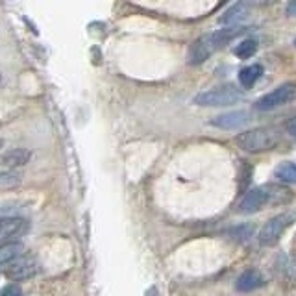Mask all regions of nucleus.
I'll list each match as a JSON object with an SVG mask.
<instances>
[{"label":"nucleus","instance_id":"17","mask_svg":"<svg viewBox=\"0 0 296 296\" xmlns=\"http://www.w3.org/2000/svg\"><path fill=\"white\" fill-rule=\"evenodd\" d=\"M17 183H21V174H18V172L0 174V187H13V185Z\"/></svg>","mask_w":296,"mask_h":296},{"label":"nucleus","instance_id":"5","mask_svg":"<svg viewBox=\"0 0 296 296\" xmlns=\"http://www.w3.org/2000/svg\"><path fill=\"white\" fill-rule=\"evenodd\" d=\"M37 272H39V263L33 255H21L6 268V276L13 282H23L28 278H33Z\"/></svg>","mask_w":296,"mask_h":296},{"label":"nucleus","instance_id":"10","mask_svg":"<svg viewBox=\"0 0 296 296\" xmlns=\"http://www.w3.org/2000/svg\"><path fill=\"white\" fill-rule=\"evenodd\" d=\"M30 157H32V154L26 148H11L0 156V165L8 166V169H17V166L26 165L30 161Z\"/></svg>","mask_w":296,"mask_h":296},{"label":"nucleus","instance_id":"14","mask_svg":"<svg viewBox=\"0 0 296 296\" xmlns=\"http://www.w3.org/2000/svg\"><path fill=\"white\" fill-rule=\"evenodd\" d=\"M23 245L21 243H6L0 245V265H9L17 257H21Z\"/></svg>","mask_w":296,"mask_h":296},{"label":"nucleus","instance_id":"3","mask_svg":"<svg viewBox=\"0 0 296 296\" xmlns=\"http://www.w3.org/2000/svg\"><path fill=\"white\" fill-rule=\"evenodd\" d=\"M243 98L240 91L233 85H222V87L209 89V91L198 92L193 98V104L196 106H206V107H217V106H230L235 104Z\"/></svg>","mask_w":296,"mask_h":296},{"label":"nucleus","instance_id":"18","mask_svg":"<svg viewBox=\"0 0 296 296\" xmlns=\"http://www.w3.org/2000/svg\"><path fill=\"white\" fill-rule=\"evenodd\" d=\"M0 296H23V289L17 283H9L0 291Z\"/></svg>","mask_w":296,"mask_h":296},{"label":"nucleus","instance_id":"21","mask_svg":"<svg viewBox=\"0 0 296 296\" xmlns=\"http://www.w3.org/2000/svg\"><path fill=\"white\" fill-rule=\"evenodd\" d=\"M294 45H296V41H294Z\"/></svg>","mask_w":296,"mask_h":296},{"label":"nucleus","instance_id":"16","mask_svg":"<svg viewBox=\"0 0 296 296\" xmlns=\"http://www.w3.org/2000/svg\"><path fill=\"white\" fill-rule=\"evenodd\" d=\"M255 52H257V41H255V39H246V41L239 43V45L233 48V54H235L237 58H243V60L252 58Z\"/></svg>","mask_w":296,"mask_h":296},{"label":"nucleus","instance_id":"6","mask_svg":"<svg viewBox=\"0 0 296 296\" xmlns=\"http://www.w3.org/2000/svg\"><path fill=\"white\" fill-rule=\"evenodd\" d=\"M291 222H292L291 215H278V217L270 218V220L261 228V231H259V243L265 246L274 245V243L282 237V233L285 231V228L289 226Z\"/></svg>","mask_w":296,"mask_h":296},{"label":"nucleus","instance_id":"13","mask_svg":"<svg viewBox=\"0 0 296 296\" xmlns=\"http://www.w3.org/2000/svg\"><path fill=\"white\" fill-rule=\"evenodd\" d=\"M261 74H263V67H261V65H250V67L240 69V72H239L240 85L246 89L254 87V83L261 78Z\"/></svg>","mask_w":296,"mask_h":296},{"label":"nucleus","instance_id":"12","mask_svg":"<svg viewBox=\"0 0 296 296\" xmlns=\"http://www.w3.org/2000/svg\"><path fill=\"white\" fill-rule=\"evenodd\" d=\"M250 8H252V6L246 4V2H237V4H233L230 9H228L226 13L222 15L220 23L222 24H235V23H239L240 18H245L246 15H248Z\"/></svg>","mask_w":296,"mask_h":296},{"label":"nucleus","instance_id":"8","mask_svg":"<svg viewBox=\"0 0 296 296\" xmlns=\"http://www.w3.org/2000/svg\"><path fill=\"white\" fill-rule=\"evenodd\" d=\"M250 120V113L246 111H230L224 115H218L211 119V124L220 130H239Z\"/></svg>","mask_w":296,"mask_h":296},{"label":"nucleus","instance_id":"20","mask_svg":"<svg viewBox=\"0 0 296 296\" xmlns=\"http://www.w3.org/2000/svg\"><path fill=\"white\" fill-rule=\"evenodd\" d=\"M287 130H289L291 134H294V135H296V117L291 120V122H289V124H287Z\"/></svg>","mask_w":296,"mask_h":296},{"label":"nucleus","instance_id":"11","mask_svg":"<svg viewBox=\"0 0 296 296\" xmlns=\"http://www.w3.org/2000/svg\"><path fill=\"white\" fill-rule=\"evenodd\" d=\"M261 285H263V276H261V272L255 270V268H250V270L243 272L235 282L237 291H240V292L255 291V289H259Z\"/></svg>","mask_w":296,"mask_h":296},{"label":"nucleus","instance_id":"4","mask_svg":"<svg viewBox=\"0 0 296 296\" xmlns=\"http://www.w3.org/2000/svg\"><path fill=\"white\" fill-rule=\"evenodd\" d=\"M296 97V83H283L278 89H274L272 92H268L265 97H261L255 102V107L259 111H270L276 109V107L283 106L289 100Z\"/></svg>","mask_w":296,"mask_h":296},{"label":"nucleus","instance_id":"2","mask_svg":"<svg viewBox=\"0 0 296 296\" xmlns=\"http://www.w3.org/2000/svg\"><path fill=\"white\" fill-rule=\"evenodd\" d=\"M282 139V132L280 128H274V126H263V128H254L248 130L245 134L237 135V144H239L243 150L252 154L257 152H267L270 148H274Z\"/></svg>","mask_w":296,"mask_h":296},{"label":"nucleus","instance_id":"1","mask_svg":"<svg viewBox=\"0 0 296 296\" xmlns=\"http://www.w3.org/2000/svg\"><path fill=\"white\" fill-rule=\"evenodd\" d=\"M239 33H243V28L230 26V28H222V30H217V32L208 33V35L196 39L189 50V63L191 65L203 63L213 52L222 48V46H226L228 43H230L231 39H235Z\"/></svg>","mask_w":296,"mask_h":296},{"label":"nucleus","instance_id":"9","mask_svg":"<svg viewBox=\"0 0 296 296\" xmlns=\"http://www.w3.org/2000/svg\"><path fill=\"white\" fill-rule=\"evenodd\" d=\"M28 222L18 217L0 218V237H21L26 233Z\"/></svg>","mask_w":296,"mask_h":296},{"label":"nucleus","instance_id":"15","mask_svg":"<svg viewBox=\"0 0 296 296\" xmlns=\"http://www.w3.org/2000/svg\"><path fill=\"white\" fill-rule=\"evenodd\" d=\"M276 178L283 183H296V165L294 163H282L276 169Z\"/></svg>","mask_w":296,"mask_h":296},{"label":"nucleus","instance_id":"7","mask_svg":"<svg viewBox=\"0 0 296 296\" xmlns=\"http://www.w3.org/2000/svg\"><path fill=\"white\" fill-rule=\"evenodd\" d=\"M268 200V193L261 187L257 189H252L246 193V196L243 198V202L239 203V213L243 215H252V213L259 211V209L263 208L265 203Z\"/></svg>","mask_w":296,"mask_h":296},{"label":"nucleus","instance_id":"19","mask_svg":"<svg viewBox=\"0 0 296 296\" xmlns=\"http://www.w3.org/2000/svg\"><path fill=\"white\" fill-rule=\"evenodd\" d=\"M287 15H292V17L296 15V2H291L287 6Z\"/></svg>","mask_w":296,"mask_h":296}]
</instances>
